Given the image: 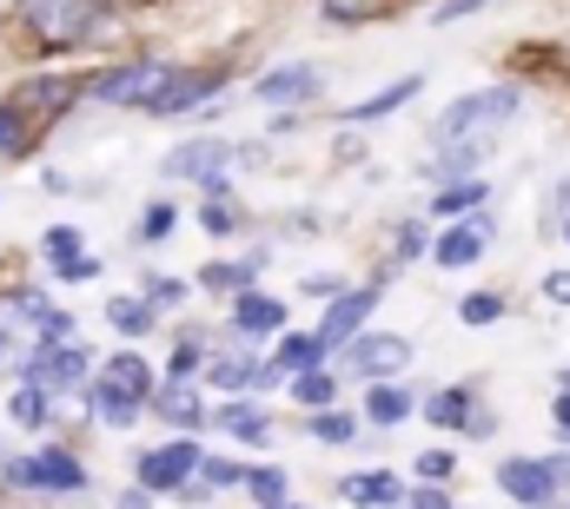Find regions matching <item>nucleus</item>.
<instances>
[{"mask_svg":"<svg viewBox=\"0 0 570 509\" xmlns=\"http://www.w3.org/2000/svg\"><path fill=\"white\" fill-rule=\"evenodd\" d=\"M312 430H318L325 443H345V437H352V417H338V410H325V417H318Z\"/></svg>","mask_w":570,"mask_h":509,"instance_id":"37","label":"nucleus"},{"mask_svg":"<svg viewBox=\"0 0 570 509\" xmlns=\"http://www.w3.org/2000/svg\"><path fill=\"white\" fill-rule=\"evenodd\" d=\"M544 298H551V305H570V271H551V278H544Z\"/></svg>","mask_w":570,"mask_h":509,"instance_id":"40","label":"nucleus"},{"mask_svg":"<svg viewBox=\"0 0 570 509\" xmlns=\"http://www.w3.org/2000/svg\"><path fill=\"white\" fill-rule=\"evenodd\" d=\"M365 417H372V423H405V417H412V390H399V383H379V390L365 397Z\"/></svg>","mask_w":570,"mask_h":509,"instance_id":"15","label":"nucleus"},{"mask_svg":"<svg viewBox=\"0 0 570 509\" xmlns=\"http://www.w3.org/2000/svg\"><path fill=\"white\" fill-rule=\"evenodd\" d=\"M458 318H464V325H491V318H504V298L478 291V298H464V305H458Z\"/></svg>","mask_w":570,"mask_h":509,"instance_id":"28","label":"nucleus"},{"mask_svg":"<svg viewBox=\"0 0 570 509\" xmlns=\"http://www.w3.org/2000/svg\"><path fill=\"white\" fill-rule=\"evenodd\" d=\"M419 87H425V80H419V73H405L399 87H385V93H372V100H358V107H352L345 120H385L392 107H405V100H419Z\"/></svg>","mask_w":570,"mask_h":509,"instance_id":"14","label":"nucleus"},{"mask_svg":"<svg viewBox=\"0 0 570 509\" xmlns=\"http://www.w3.org/2000/svg\"><path fill=\"white\" fill-rule=\"evenodd\" d=\"M27 27L47 47H73V40H94L107 27V7L100 0H27Z\"/></svg>","mask_w":570,"mask_h":509,"instance_id":"2","label":"nucleus"},{"mask_svg":"<svg viewBox=\"0 0 570 509\" xmlns=\"http://www.w3.org/2000/svg\"><path fill=\"white\" fill-rule=\"evenodd\" d=\"M419 470H425V477H451V450H425Z\"/></svg>","mask_w":570,"mask_h":509,"instance_id":"39","label":"nucleus"},{"mask_svg":"<svg viewBox=\"0 0 570 509\" xmlns=\"http://www.w3.org/2000/svg\"><path fill=\"white\" fill-rule=\"evenodd\" d=\"M551 509H558V503H551Z\"/></svg>","mask_w":570,"mask_h":509,"instance_id":"48","label":"nucleus"},{"mask_svg":"<svg viewBox=\"0 0 570 509\" xmlns=\"http://www.w3.org/2000/svg\"><path fill=\"white\" fill-rule=\"evenodd\" d=\"M166 232H173V206H146L140 239H166Z\"/></svg>","mask_w":570,"mask_h":509,"instance_id":"36","label":"nucleus"},{"mask_svg":"<svg viewBox=\"0 0 570 509\" xmlns=\"http://www.w3.org/2000/svg\"><path fill=\"white\" fill-rule=\"evenodd\" d=\"M47 252L60 258V265H73V252H80V232H73V226H53V232H47Z\"/></svg>","mask_w":570,"mask_h":509,"instance_id":"34","label":"nucleus"},{"mask_svg":"<svg viewBox=\"0 0 570 509\" xmlns=\"http://www.w3.org/2000/svg\"><path fill=\"white\" fill-rule=\"evenodd\" d=\"M33 470H40V483H47V490H80V483H87V470H80L67 450H40V463H33Z\"/></svg>","mask_w":570,"mask_h":509,"instance_id":"17","label":"nucleus"},{"mask_svg":"<svg viewBox=\"0 0 570 509\" xmlns=\"http://www.w3.org/2000/svg\"><path fill=\"white\" fill-rule=\"evenodd\" d=\"M166 67H120V73H107V80H94V93L107 100V107H153L159 93H166Z\"/></svg>","mask_w":570,"mask_h":509,"instance_id":"5","label":"nucleus"},{"mask_svg":"<svg viewBox=\"0 0 570 509\" xmlns=\"http://www.w3.org/2000/svg\"><path fill=\"white\" fill-rule=\"evenodd\" d=\"M173 371H179V378L199 371V345H179V351H173Z\"/></svg>","mask_w":570,"mask_h":509,"instance_id":"42","label":"nucleus"},{"mask_svg":"<svg viewBox=\"0 0 570 509\" xmlns=\"http://www.w3.org/2000/svg\"><path fill=\"white\" fill-rule=\"evenodd\" d=\"M33 378H47V390L73 383V378H80V351H53V358L40 351V358H33Z\"/></svg>","mask_w":570,"mask_h":509,"instance_id":"22","label":"nucleus"},{"mask_svg":"<svg viewBox=\"0 0 570 509\" xmlns=\"http://www.w3.org/2000/svg\"><path fill=\"white\" fill-rule=\"evenodd\" d=\"M94 417H100V423H114V430H127V423L140 417V397H120V390L94 383Z\"/></svg>","mask_w":570,"mask_h":509,"instance_id":"18","label":"nucleus"},{"mask_svg":"<svg viewBox=\"0 0 570 509\" xmlns=\"http://www.w3.org/2000/svg\"><path fill=\"white\" fill-rule=\"evenodd\" d=\"M484 179H451L444 192H438V212H471V206H484Z\"/></svg>","mask_w":570,"mask_h":509,"instance_id":"23","label":"nucleus"},{"mask_svg":"<svg viewBox=\"0 0 570 509\" xmlns=\"http://www.w3.org/2000/svg\"><path fill=\"white\" fill-rule=\"evenodd\" d=\"M213 93H219V80H213V73H173V80H166V93H159L146 113H186V107H199V100H213Z\"/></svg>","mask_w":570,"mask_h":509,"instance_id":"11","label":"nucleus"},{"mask_svg":"<svg viewBox=\"0 0 570 509\" xmlns=\"http://www.w3.org/2000/svg\"><path fill=\"white\" fill-rule=\"evenodd\" d=\"M153 410H159V417H173V423H186V430H199V423H206V403H199L193 390H179V383H173V390H159V397H153Z\"/></svg>","mask_w":570,"mask_h":509,"instance_id":"16","label":"nucleus"},{"mask_svg":"<svg viewBox=\"0 0 570 509\" xmlns=\"http://www.w3.org/2000/svg\"><path fill=\"white\" fill-rule=\"evenodd\" d=\"M13 417H20L27 430H40V423H47V390H40V383H27V390H13Z\"/></svg>","mask_w":570,"mask_h":509,"instance_id":"25","label":"nucleus"},{"mask_svg":"<svg viewBox=\"0 0 570 509\" xmlns=\"http://www.w3.org/2000/svg\"><path fill=\"white\" fill-rule=\"evenodd\" d=\"M179 298H186V285H179V278H153V285H146V305H159V311H166V305H179Z\"/></svg>","mask_w":570,"mask_h":509,"instance_id":"35","label":"nucleus"},{"mask_svg":"<svg viewBox=\"0 0 570 509\" xmlns=\"http://www.w3.org/2000/svg\"><path fill=\"white\" fill-rule=\"evenodd\" d=\"M0 365H7V331H0Z\"/></svg>","mask_w":570,"mask_h":509,"instance_id":"46","label":"nucleus"},{"mask_svg":"<svg viewBox=\"0 0 570 509\" xmlns=\"http://www.w3.org/2000/svg\"><path fill=\"white\" fill-rule=\"evenodd\" d=\"M338 497H345V503H358V509H392L405 490H399V477L372 470V477H345V483H338Z\"/></svg>","mask_w":570,"mask_h":509,"instance_id":"13","label":"nucleus"},{"mask_svg":"<svg viewBox=\"0 0 570 509\" xmlns=\"http://www.w3.org/2000/svg\"><path fill=\"white\" fill-rule=\"evenodd\" d=\"M425 417L438 430H458V423H471V390H438L425 403Z\"/></svg>","mask_w":570,"mask_h":509,"instance_id":"19","label":"nucleus"},{"mask_svg":"<svg viewBox=\"0 0 570 509\" xmlns=\"http://www.w3.org/2000/svg\"><path fill=\"white\" fill-rule=\"evenodd\" d=\"M107 318H114L120 331H146V325H153V305H134V298H114V305H107Z\"/></svg>","mask_w":570,"mask_h":509,"instance_id":"27","label":"nucleus"},{"mask_svg":"<svg viewBox=\"0 0 570 509\" xmlns=\"http://www.w3.org/2000/svg\"><path fill=\"white\" fill-rule=\"evenodd\" d=\"M285 305L279 298H239V331H279Z\"/></svg>","mask_w":570,"mask_h":509,"instance_id":"21","label":"nucleus"},{"mask_svg":"<svg viewBox=\"0 0 570 509\" xmlns=\"http://www.w3.org/2000/svg\"><path fill=\"white\" fill-rule=\"evenodd\" d=\"M206 483H213V490H226V483H239V470H233V463H219V457H213V463H206Z\"/></svg>","mask_w":570,"mask_h":509,"instance_id":"41","label":"nucleus"},{"mask_svg":"<svg viewBox=\"0 0 570 509\" xmlns=\"http://www.w3.org/2000/svg\"><path fill=\"white\" fill-rule=\"evenodd\" d=\"M253 271L259 265H206V285L213 291H233V285H253Z\"/></svg>","mask_w":570,"mask_h":509,"instance_id":"30","label":"nucleus"},{"mask_svg":"<svg viewBox=\"0 0 570 509\" xmlns=\"http://www.w3.org/2000/svg\"><path fill=\"white\" fill-rule=\"evenodd\" d=\"M412 509H451V503H444V490H419V497H412Z\"/></svg>","mask_w":570,"mask_h":509,"instance_id":"43","label":"nucleus"},{"mask_svg":"<svg viewBox=\"0 0 570 509\" xmlns=\"http://www.w3.org/2000/svg\"><path fill=\"white\" fill-rule=\"evenodd\" d=\"M412 365V345L399 338V331H358L352 338V371L358 378H392V371H405Z\"/></svg>","mask_w":570,"mask_h":509,"instance_id":"4","label":"nucleus"},{"mask_svg":"<svg viewBox=\"0 0 570 509\" xmlns=\"http://www.w3.org/2000/svg\"><path fill=\"white\" fill-rule=\"evenodd\" d=\"M551 219H558V232H564V246H570V179L558 186V199H551Z\"/></svg>","mask_w":570,"mask_h":509,"instance_id":"38","label":"nucleus"},{"mask_svg":"<svg viewBox=\"0 0 570 509\" xmlns=\"http://www.w3.org/2000/svg\"><path fill=\"white\" fill-rule=\"evenodd\" d=\"M246 483H253V497H259L266 509H273V503H285V477H279V470H253Z\"/></svg>","mask_w":570,"mask_h":509,"instance_id":"31","label":"nucleus"},{"mask_svg":"<svg viewBox=\"0 0 570 509\" xmlns=\"http://www.w3.org/2000/svg\"><path fill=\"white\" fill-rule=\"evenodd\" d=\"M226 159H233V146H226V139H186V146L166 159V172H173V179H199V186H206Z\"/></svg>","mask_w":570,"mask_h":509,"instance_id":"8","label":"nucleus"},{"mask_svg":"<svg viewBox=\"0 0 570 509\" xmlns=\"http://www.w3.org/2000/svg\"><path fill=\"white\" fill-rule=\"evenodd\" d=\"M279 358L292 365V371H318V365H325V345H318V338H285Z\"/></svg>","mask_w":570,"mask_h":509,"instance_id":"26","label":"nucleus"},{"mask_svg":"<svg viewBox=\"0 0 570 509\" xmlns=\"http://www.w3.org/2000/svg\"><path fill=\"white\" fill-rule=\"evenodd\" d=\"M498 483H504V497H511V503L551 509V503H558V490L570 483V457H544V463L511 457V463H498Z\"/></svg>","mask_w":570,"mask_h":509,"instance_id":"3","label":"nucleus"},{"mask_svg":"<svg viewBox=\"0 0 570 509\" xmlns=\"http://www.w3.org/2000/svg\"><path fill=\"white\" fill-rule=\"evenodd\" d=\"M273 509H292V503H273Z\"/></svg>","mask_w":570,"mask_h":509,"instance_id":"47","label":"nucleus"},{"mask_svg":"<svg viewBox=\"0 0 570 509\" xmlns=\"http://www.w3.org/2000/svg\"><path fill=\"white\" fill-rule=\"evenodd\" d=\"M298 403H305V410H325V403H332V378H325V371H305V378H298Z\"/></svg>","mask_w":570,"mask_h":509,"instance_id":"29","label":"nucleus"},{"mask_svg":"<svg viewBox=\"0 0 570 509\" xmlns=\"http://www.w3.org/2000/svg\"><path fill=\"white\" fill-rule=\"evenodd\" d=\"M213 423H226V430H233L239 443H266V430H273V423H266L259 410H246V403H233V410H219Z\"/></svg>","mask_w":570,"mask_h":509,"instance_id":"20","label":"nucleus"},{"mask_svg":"<svg viewBox=\"0 0 570 509\" xmlns=\"http://www.w3.org/2000/svg\"><path fill=\"white\" fill-rule=\"evenodd\" d=\"M120 509H146V490H127V497H120Z\"/></svg>","mask_w":570,"mask_h":509,"instance_id":"44","label":"nucleus"},{"mask_svg":"<svg viewBox=\"0 0 570 509\" xmlns=\"http://www.w3.org/2000/svg\"><path fill=\"white\" fill-rule=\"evenodd\" d=\"M491 146H438V166H451V172H464V166H478Z\"/></svg>","mask_w":570,"mask_h":509,"instance_id":"33","label":"nucleus"},{"mask_svg":"<svg viewBox=\"0 0 570 509\" xmlns=\"http://www.w3.org/2000/svg\"><path fill=\"white\" fill-rule=\"evenodd\" d=\"M206 378L219 383V390H246V383H259L266 371H259V365H246V358H219V365H206Z\"/></svg>","mask_w":570,"mask_h":509,"instance_id":"24","label":"nucleus"},{"mask_svg":"<svg viewBox=\"0 0 570 509\" xmlns=\"http://www.w3.org/2000/svg\"><path fill=\"white\" fill-rule=\"evenodd\" d=\"M100 383H107V390H120V397H140V403H153V371H146L134 351L107 358V365H100Z\"/></svg>","mask_w":570,"mask_h":509,"instance_id":"12","label":"nucleus"},{"mask_svg":"<svg viewBox=\"0 0 570 509\" xmlns=\"http://www.w3.org/2000/svg\"><path fill=\"white\" fill-rule=\"evenodd\" d=\"M372 305H379V291H372V285H365V291H352V298H338L312 338H318L325 351H332V345H345V338H358V331H365V318H372Z\"/></svg>","mask_w":570,"mask_h":509,"instance_id":"7","label":"nucleus"},{"mask_svg":"<svg viewBox=\"0 0 570 509\" xmlns=\"http://www.w3.org/2000/svg\"><path fill=\"white\" fill-rule=\"evenodd\" d=\"M484 246H491V219H464V226H451V232L431 246V258L458 271V265H478V258H484Z\"/></svg>","mask_w":570,"mask_h":509,"instance_id":"9","label":"nucleus"},{"mask_svg":"<svg viewBox=\"0 0 570 509\" xmlns=\"http://www.w3.org/2000/svg\"><path fill=\"white\" fill-rule=\"evenodd\" d=\"M518 107H524V93H518V87L464 93V100H451V107H444V120H438V146H491V132L504 127Z\"/></svg>","mask_w":570,"mask_h":509,"instance_id":"1","label":"nucleus"},{"mask_svg":"<svg viewBox=\"0 0 570 509\" xmlns=\"http://www.w3.org/2000/svg\"><path fill=\"white\" fill-rule=\"evenodd\" d=\"M193 463H199V450H193V443L146 450V457H140V490H179V483L193 477Z\"/></svg>","mask_w":570,"mask_h":509,"instance_id":"6","label":"nucleus"},{"mask_svg":"<svg viewBox=\"0 0 570 509\" xmlns=\"http://www.w3.org/2000/svg\"><path fill=\"white\" fill-rule=\"evenodd\" d=\"M312 93H318V73L312 67H279V73L259 80V107H298Z\"/></svg>","mask_w":570,"mask_h":509,"instance_id":"10","label":"nucleus"},{"mask_svg":"<svg viewBox=\"0 0 570 509\" xmlns=\"http://www.w3.org/2000/svg\"><path fill=\"white\" fill-rule=\"evenodd\" d=\"M558 423L570 430V397H558Z\"/></svg>","mask_w":570,"mask_h":509,"instance_id":"45","label":"nucleus"},{"mask_svg":"<svg viewBox=\"0 0 570 509\" xmlns=\"http://www.w3.org/2000/svg\"><path fill=\"white\" fill-rule=\"evenodd\" d=\"M20 146H27V120L13 107H0V152H20Z\"/></svg>","mask_w":570,"mask_h":509,"instance_id":"32","label":"nucleus"}]
</instances>
